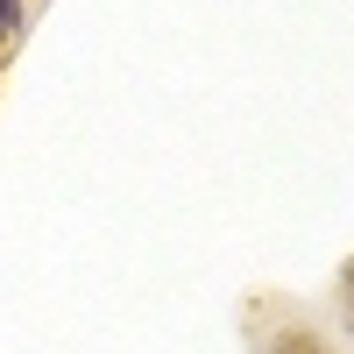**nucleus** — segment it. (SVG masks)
Returning a JSON list of instances; mask_svg holds the SVG:
<instances>
[{"label": "nucleus", "mask_w": 354, "mask_h": 354, "mask_svg": "<svg viewBox=\"0 0 354 354\" xmlns=\"http://www.w3.org/2000/svg\"><path fill=\"white\" fill-rule=\"evenodd\" d=\"M21 21H28V15L15 8V0H0V43H15V36H21Z\"/></svg>", "instance_id": "f257e3e1"}]
</instances>
